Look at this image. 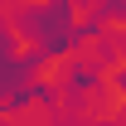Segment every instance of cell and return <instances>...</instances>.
Instances as JSON below:
<instances>
[{"mask_svg":"<svg viewBox=\"0 0 126 126\" xmlns=\"http://www.w3.org/2000/svg\"><path fill=\"white\" fill-rule=\"evenodd\" d=\"M92 82H97L92 63H68V73H63V87H68V92H87Z\"/></svg>","mask_w":126,"mask_h":126,"instance_id":"6da1fadb","label":"cell"}]
</instances>
